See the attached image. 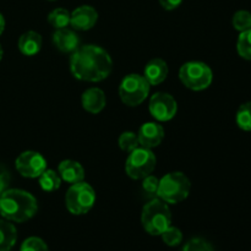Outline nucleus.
Returning <instances> with one entry per match:
<instances>
[{
    "instance_id": "1",
    "label": "nucleus",
    "mask_w": 251,
    "mask_h": 251,
    "mask_svg": "<svg viewBox=\"0 0 251 251\" xmlns=\"http://www.w3.org/2000/svg\"><path fill=\"white\" fill-rule=\"evenodd\" d=\"M113 60L105 49L98 46L78 47L70 58V71L75 78L86 82H100L110 75Z\"/></svg>"
},
{
    "instance_id": "2",
    "label": "nucleus",
    "mask_w": 251,
    "mask_h": 251,
    "mask_svg": "<svg viewBox=\"0 0 251 251\" xmlns=\"http://www.w3.org/2000/svg\"><path fill=\"white\" fill-rule=\"evenodd\" d=\"M38 211L36 198L28 191L7 189L0 196V215L10 222L22 223L31 220Z\"/></svg>"
},
{
    "instance_id": "3",
    "label": "nucleus",
    "mask_w": 251,
    "mask_h": 251,
    "mask_svg": "<svg viewBox=\"0 0 251 251\" xmlns=\"http://www.w3.org/2000/svg\"><path fill=\"white\" fill-rule=\"evenodd\" d=\"M141 223L149 234L161 235L169 226H172V213L168 203L158 198L152 199L142 208Z\"/></svg>"
},
{
    "instance_id": "4",
    "label": "nucleus",
    "mask_w": 251,
    "mask_h": 251,
    "mask_svg": "<svg viewBox=\"0 0 251 251\" xmlns=\"http://www.w3.org/2000/svg\"><path fill=\"white\" fill-rule=\"evenodd\" d=\"M190 189L191 184L188 176L181 172H173L159 180L157 198L166 203L176 205L188 198Z\"/></svg>"
},
{
    "instance_id": "5",
    "label": "nucleus",
    "mask_w": 251,
    "mask_h": 251,
    "mask_svg": "<svg viewBox=\"0 0 251 251\" xmlns=\"http://www.w3.org/2000/svg\"><path fill=\"white\" fill-rule=\"evenodd\" d=\"M96 202V191L85 181L71 184L65 195V205L71 215H86Z\"/></svg>"
},
{
    "instance_id": "6",
    "label": "nucleus",
    "mask_w": 251,
    "mask_h": 251,
    "mask_svg": "<svg viewBox=\"0 0 251 251\" xmlns=\"http://www.w3.org/2000/svg\"><path fill=\"white\" fill-rule=\"evenodd\" d=\"M179 78L189 90L202 91L212 83L213 73L210 66L202 61H189L179 70Z\"/></svg>"
},
{
    "instance_id": "7",
    "label": "nucleus",
    "mask_w": 251,
    "mask_h": 251,
    "mask_svg": "<svg viewBox=\"0 0 251 251\" xmlns=\"http://www.w3.org/2000/svg\"><path fill=\"white\" fill-rule=\"evenodd\" d=\"M151 85L144 76L130 74L125 76L119 85V97L125 105L137 107L147 98Z\"/></svg>"
},
{
    "instance_id": "8",
    "label": "nucleus",
    "mask_w": 251,
    "mask_h": 251,
    "mask_svg": "<svg viewBox=\"0 0 251 251\" xmlns=\"http://www.w3.org/2000/svg\"><path fill=\"white\" fill-rule=\"evenodd\" d=\"M156 163L157 159L152 150L139 146L129 153L125 163V172L131 179L141 180L152 174L156 168Z\"/></svg>"
},
{
    "instance_id": "9",
    "label": "nucleus",
    "mask_w": 251,
    "mask_h": 251,
    "mask_svg": "<svg viewBox=\"0 0 251 251\" xmlns=\"http://www.w3.org/2000/svg\"><path fill=\"white\" fill-rule=\"evenodd\" d=\"M15 167L25 178L36 179L47 169V161L39 152L25 151L16 158Z\"/></svg>"
},
{
    "instance_id": "10",
    "label": "nucleus",
    "mask_w": 251,
    "mask_h": 251,
    "mask_svg": "<svg viewBox=\"0 0 251 251\" xmlns=\"http://www.w3.org/2000/svg\"><path fill=\"white\" fill-rule=\"evenodd\" d=\"M150 113L158 122H169L178 110V104L173 96L166 92H157L150 100Z\"/></svg>"
},
{
    "instance_id": "11",
    "label": "nucleus",
    "mask_w": 251,
    "mask_h": 251,
    "mask_svg": "<svg viewBox=\"0 0 251 251\" xmlns=\"http://www.w3.org/2000/svg\"><path fill=\"white\" fill-rule=\"evenodd\" d=\"M98 20V12L90 5L78 6L71 12L70 25L76 31H88L92 28Z\"/></svg>"
},
{
    "instance_id": "12",
    "label": "nucleus",
    "mask_w": 251,
    "mask_h": 251,
    "mask_svg": "<svg viewBox=\"0 0 251 251\" xmlns=\"http://www.w3.org/2000/svg\"><path fill=\"white\" fill-rule=\"evenodd\" d=\"M137 139H139V144L141 147H146V149H154L164 139V129L162 125L158 123L149 122L141 125L139 132H137Z\"/></svg>"
},
{
    "instance_id": "13",
    "label": "nucleus",
    "mask_w": 251,
    "mask_h": 251,
    "mask_svg": "<svg viewBox=\"0 0 251 251\" xmlns=\"http://www.w3.org/2000/svg\"><path fill=\"white\" fill-rule=\"evenodd\" d=\"M53 43L56 49L63 53L73 54L80 47V38H78L77 33L66 27V28L55 29V32L53 33Z\"/></svg>"
},
{
    "instance_id": "14",
    "label": "nucleus",
    "mask_w": 251,
    "mask_h": 251,
    "mask_svg": "<svg viewBox=\"0 0 251 251\" xmlns=\"http://www.w3.org/2000/svg\"><path fill=\"white\" fill-rule=\"evenodd\" d=\"M81 104L86 112L91 113V114H98L104 109L105 104H107L104 92L97 87L88 88L82 93Z\"/></svg>"
},
{
    "instance_id": "15",
    "label": "nucleus",
    "mask_w": 251,
    "mask_h": 251,
    "mask_svg": "<svg viewBox=\"0 0 251 251\" xmlns=\"http://www.w3.org/2000/svg\"><path fill=\"white\" fill-rule=\"evenodd\" d=\"M169 73L168 65L163 59L154 58L146 64L144 70V77L151 86H157L163 82Z\"/></svg>"
},
{
    "instance_id": "16",
    "label": "nucleus",
    "mask_w": 251,
    "mask_h": 251,
    "mask_svg": "<svg viewBox=\"0 0 251 251\" xmlns=\"http://www.w3.org/2000/svg\"><path fill=\"white\" fill-rule=\"evenodd\" d=\"M58 173L61 180L69 184H76L85 179V169L78 162L73 159H65L60 162L58 167Z\"/></svg>"
},
{
    "instance_id": "17",
    "label": "nucleus",
    "mask_w": 251,
    "mask_h": 251,
    "mask_svg": "<svg viewBox=\"0 0 251 251\" xmlns=\"http://www.w3.org/2000/svg\"><path fill=\"white\" fill-rule=\"evenodd\" d=\"M20 51L26 56H33L39 53L42 48L41 34L34 31H27L19 38L17 43Z\"/></svg>"
},
{
    "instance_id": "18",
    "label": "nucleus",
    "mask_w": 251,
    "mask_h": 251,
    "mask_svg": "<svg viewBox=\"0 0 251 251\" xmlns=\"http://www.w3.org/2000/svg\"><path fill=\"white\" fill-rule=\"evenodd\" d=\"M17 240V230L10 221L0 220V251H10Z\"/></svg>"
},
{
    "instance_id": "19",
    "label": "nucleus",
    "mask_w": 251,
    "mask_h": 251,
    "mask_svg": "<svg viewBox=\"0 0 251 251\" xmlns=\"http://www.w3.org/2000/svg\"><path fill=\"white\" fill-rule=\"evenodd\" d=\"M61 181L63 180H61L59 173H56L53 169L47 168L46 171L38 176L39 186L42 188V190L47 191V193H51V191L58 190L61 185Z\"/></svg>"
},
{
    "instance_id": "20",
    "label": "nucleus",
    "mask_w": 251,
    "mask_h": 251,
    "mask_svg": "<svg viewBox=\"0 0 251 251\" xmlns=\"http://www.w3.org/2000/svg\"><path fill=\"white\" fill-rule=\"evenodd\" d=\"M70 11H68L66 9H63V7H58V9H54L48 15V22L55 29L66 28L70 25Z\"/></svg>"
},
{
    "instance_id": "21",
    "label": "nucleus",
    "mask_w": 251,
    "mask_h": 251,
    "mask_svg": "<svg viewBox=\"0 0 251 251\" xmlns=\"http://www.w3.org/2000/svg\"><path fill=\"white\" fill-rule=\"evenodd\" d=\"M237 50L243 59L251 61V28L240 32L237 42Z\"/></svg>"
},
{
    "instance_id": "22",
    "label": "nucleus",
    "mask_w": 251,
    "mask_h": 251,
    "mask_svg": "<svg viewBox=\"0 0 251 251\" xmlns=\"http://www.w3.org/2000/svg\"><path fill=\"white\" fill-rule=\"evenodd\" d=\"M235 120L240 129L244 131H251V102H247L240 105Z\"/></svg>"
},
{
    "instance_id": "23",
    "label": "nucleus",
    "mask_w": 251,
    "mask_h": 251,
    "mask_svg": "<svg viewBox=\"0 0 251 251\" xmlns=\"http://www.w3.org/2000/svg\"><path fill=\"white\" fill-rule=\"evenodd\" d=\"M232 24L237 31H248L251 28V12L247 11V10H239L233 16Z\"/></svg>"
},
{
    "instance_id": "24",
    "label": "nucleus",
    "mask_w": 251,
    "mask_h": 251,
    "mask_svg": "<svg viewBox=\"0 0 251 251\" xmlns=\"http://www.w3.org/2000/svg\"><path fill=\"white\" fill-rule=\"evenodd\" d=\"M162 240L166 245L168 247H178L179 244L183 240V233L179 228L173 227V226H169L166 230L161 234Z\"/></svg>"
},
{
    "instance_id": "25",
    "label": "nucleus",
    "mask_w": 251,
    "mask_h": 251,
    "mask_svg": "<svg viewBox=\"0 0 251 251\" xmlns=\"http://www.w3.org/2000/svg\"><path fill=\"white\" fill-rule=\"evenodd\" d=\"M139 146V139H137V134H135V132L125 131L119 136V147L124 152L130 153Z\"/></svg>"
},
{
    "instance_id": "26",
    "label": "nucleus",
    "mask_w": 251,
    "mask_h": 251,
    "mask_svg": "<svg viewBox=\"0 0 251 251\" xmlns=\"http://www.w3.org/2000/svg\"><path fill=\"white\" fill-rule=\"evenodd\" d=\"M20 251H49L48 245L38 237H29L22 243Z\"/></svg>"
},
{
    "instance_id": "27",
    "label": "nucleus",
    "mask_w": 251,
    "mask_h": 251,
    "mask_svg": "<svg viewBox=\"0 0 251 251\" xmlns=\"http://www.w3.org/2000/svg\"><path fill=\"white\" fill-rule=\"evenodd\" d=\"M158 185H159V179L156 178L153 176H147L146 178L142 179V190L145 191L147 196L150 198H156L157 191H158Z\"/></svg>"
},
{
    "instance_id": "28",
    "label": "nucleus",
    "mask_w": 251,
    "mask_h": 251,
    "mask_svg": "<svg viewBox=\"0 0 251 251\" xmlns=\"http://www.w3.org/2000/svg\"><path fill=\"white\" fill-rule=\"evenodd\" d=\"M181 251H215L208 242L201 238H193L184 245Z\"/></svg>"
},
{
    "instance_id": "29",
    "label": "nucleus",
    "mask_w": 251,
    "mask_h": 251,
    "mask_svg": "<svg viewBox=\"0 0 251 251\" xmlns=\"http://www.w3.org/2000/svg\"><path fill=\"white\" fill-rule=\"evenodd\" d=\"M183 2V0H159V4L163 7L164 10H176V7H179Z\"/></svg>"
},
{
    "instance_id": "30",
    "label": "nucleus",
    "mask_w": 251,
    "mask_h": 251,
    "mask_svg": "<svg viewBox=\"0 0 251 251\" xmlns=\"http://www.w3.org/2000/svg\"><path fill=\"white\" fill-rule=\"evenodd\" d=\"M10 183V176L9 173L4 169H0V194L4 193L5 190H7V186Z\"/></svg>"
},
{
    "instance_id": "31",
    "label": "nucleus",
    "mask_w": 251,
    "mask_h": 251,
    "mask_svg": "<svg viewBox=\"0 0 251 251\" xmlns=\"http://www.w3.org/2000/svg\"><path fill=\"white\" fill-rule=\"evenodd\" d=\"M4 29H5V19L4 16L0 14V36H1V33L4 32Z\"/></svg>"
},
{
    "instance_id": "32",
    "label": "nucleus",
    "mask_w": 251,
    "mask_h": 251,
    "mask_svg": "<svg viewBox=\"0 0 251 251\" xmlns=\"http://www.w3.org/2000/svg\"><path fill=\"white\" fill-rule=\"evenodd\" d=\"M2 55H4V50H2L1 44H0V60H1V59H2Z\"/></svg>"
},
{
    "instance_id": "33",
    "label": "nucleus",
    "mask_w": 251,
    "mask_h": 251,
    "mask_svg": "<svg viewBox=\"0 0 251 251\" xmlns=\"http://www.w3.org/2000/svg\"><path fill=\"white\" fill-rule=\"evenodd\" d=\"M49 1H54V0H49Z\"/></svg>"
},
{
    "instance_id": "34",
    "label": "nucleus",
    "mask_w": 251,
    "mask_h": 251,
    "mask_svg": "<svg viewBox=\"0 0 251 251\" xmlns=\"http://www.w3.org/2000/svg\"><path fill=\"white\" fill-rule=\"evenodd\" d=\"M0 196H1V194H0Z\"/></svg>"
}]
</instances>
